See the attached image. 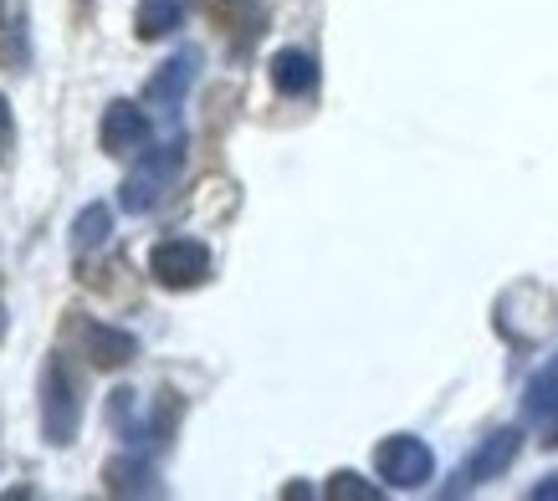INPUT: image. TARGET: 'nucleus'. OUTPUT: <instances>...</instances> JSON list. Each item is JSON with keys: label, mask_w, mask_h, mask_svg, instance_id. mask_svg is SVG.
Segmentation results:
<instances>
[{"label": "nucleus", "mask_w": 558, "mask_h": 501, "mask_svg": "<svg viewBox=\"0 0 558 501\" xmlns=\"http://www.w3.org/2000/svg\"><path fill=\"white\" fill-rule=\"evenodd\" d=\"M185 134L165 138V144H149V149H138L134 169H129V180L119 190V205L129 216H149L154 205L170 195V184L180 180V169H185Z\"/></svg>", "instance_id": "1"}, {"label": "nucleus", "mask_w": 558, "mask_h": 501, "mask_svg": "<svg viewBox=\"0 0 558 501\" xmlns=\"http://www.w3.org/2000/svg\"><path fill=\"white\" fill-rule=\"evenodd\" d=\"M77 430H83V374L62 353H51L41 368V435L62 451L77 440Z\"/></svg>", "instance_id": "2"}, {"label": "nucleus", "mask_w": 558, "mask_h": 501, "mask_svg": "<svg viewBox=\"0 0 558 501\" xmlns=\"http://www.w3.org/2000/svg\"><path fill=\"white\" fill-rule=\"evenodd\" d=\"M210 271H216L210 246L195 241V235H165V241L149 250V277L159 286H170V292H190V286L210 282Z\"/></svg>", "instance_id": "3"}, {"label": "nucleus", "mask_w": 558, "mask_h": 501, "mask_svg": "<svg viewBox=\"0 0 558 501\" xmlns=\"http://www.w3.org/2000/svg\"><path fill=\"white\" fill-rule=\"evenodd\" d=\"M374 471H379V481L395 486V491H421L430 476H436V455L425 440L415 435H385L379 445H374Z\"/></svg>", "instance_id": "4"}, {"label": "nucleus", "mask_w": 558, "mask_h": 501, "mask_svg": "<svg viewBox=\"0 0 558 501\" xmlns=\"http://www.w3.org/2000/svg\"><path fill=\"white\" fill-rule=\"evenodd\" d=\"M518 451H523V430H518V425H508V430H492L487 440L476 445L472 461L457 471V481L446 486V497H461V491H476V486L497 481V476L518 461Z\"/></svg>", "instance_id": "5"}, {"label": "nucleus", "mask_w": 558, "mask_h": 501, "mask_svg": "<svg viewBox=\"0 0 558 501\" xmlns=\"http://www.w3.org/2000/svg\"><path fill=\"white\" fill-rule=\"evenodd\" d=\"M98 144L108 159H129V154L149 149V113L129 98H113L102 108V129H98Z\"/></svg>", "instance_id": "6"}, {"label": "nucleus", "mask_w": 558, "mask_h": 501, "mask_svg": "<svg viewBox=\"0 0 558 501\" xmlns=\"http://www.w3.org/2000/svg\"><path fill=\"white\" fill-rule=\"evenodd\" d=\"M77 343H83L87 364L102 368V374H113V368L134 364L138 358V338L113 328V322H98V318H83L77 322Z\"/></svg>", "instance_id": "7"}, {"label": "nucleus", "mask_w": 558, "mask_h": 501, "mask_svg": "<svg viewBox=\"0 0 558 501\" xmlns=\"http://www.w3.org/2000/svg\"><path fill=\"white\" fill-rule=\"evenodd\" d=\"M195 72H201V51L195 47H185V51H174L170 62H159L154 68V77H149V87H144V102L149 108H180L185 102V93L195 87Z\"/></svg>", "instance_id": "8"}, {"label": "nucleus", "mask_w": 558, "mask_h": 501, "mask_svg": "<svg viewBox=\"0 0 558 501\" xmlns=\"http://www.w3.org/2000/svg\"><path fill=\"white\" fill-rule=\"evenodd\" d=\"M271 87L282 93V98H313L318 93V57L303 47H282V51H271Z\"/></svg>", "instance_id": "9"}, {"label": "nucleus", "mask_w": 558, "mask_h": 501, "mask_svg": "<svg viewBox=\"0 0 558 501\" xmlns=\"http://www.w3.org/2000/svg\"><path fill=\"white\" fill-rule=\"evenodd\" d=\"M102 486H108V497H159V471L149 455L129 451L102 466Z\"/></svg>", "instance_id": "10"}, {"label": "nucleus", "mask_w": 558, "mask_h": 501, "mask_svg": "<svg viewBox=\"0 0 558 501\" xmlns=\"http://www.w3.org/2000/svg\"><path fill=\"white\" fill-rule=\"evenodd\" d=\"M523 415L538 419V425H554L558 419V358H548V364L527 379L523 389Z\"/></svg>", "instance_id": "11"}, {"label": "nucleus", "mask_w": 558, "mask_h": 501, "mask_svg": "<svg viewBox=\"0 0 558 501\" xmlns=\"http://www.w3.org/2000/svg\"><path fill=\"white\" fill-rule=\"evenodd\" d=\"M108 235H113V210L102 200H93L87 210H77V220H72V250L77 256H93V250L108 246Z\"/></svg>", "instance_id": "12"}, {"label": "nucleus", "mask_w": 558, "mask_h": 501, "mask_svg": "<svg viewBox=\"0 0 558 501\" xmlns=\"http://www.w3.org/2000/svg\"><path fill=\"white\" fill-rule=\"evenodd\" d=\"M180 21H185V0H138L134 32L138 41H159V36L180 32Z\"/></svg>", "instance_id": "13"}, {"label": "nucleus", "mask_w": 558, "mask_h": 501, "mask_svg": "<svg viewBox=\"0 0 558 501\" xmlns=\"http://www.w3.org/2000/svg\"><path fill=\"white\" fill-rule=\"evenodd\" d=\"M205 11H210L220 32H231L236 41L256 36V26H262V5L256 0H205Z\"/></svg>", "instance_id": "14"}, {"label": "nucleus", "mask_w": 558, "mask_h": 501, "mask_svg": "<svg viewBox=\"0 0 558 501\" xmlns=\"http://www.w3.org/2000/svg\"><path fill=\"white\" fill-rule=\"evenodd\" d=\"M328 497L333 501H379V486L354 476V471H339V476L328 481Z\"/></svg>", "instance_id": "15"}, {"label": "nucleus", "mask_w": 558, "mask_h": 501, "mask_svg": "<svg viewBox=\"0 0 558 501\" xmlns=\"http://www.w3.org/2000/svg\"><path fill=\"white\" fill-rule=\"evenodd\" d=\"M11 144H16V118H11V102H5V93H0V164H5Z\"/></svg>", "instance_id": "16"}, {"label": "nucleus", "mask_w": 558, "mask_h": 501, "mask_svg": "<svg viewBox=\"0 0 558 501\" xmlns=\"http://www.w3.org/2000/svg\"><path fill=\"white\" fill-rule=\"evenodd\" d=\"M533 501H558V476H548V481H538L533 491H527Z\"/></svg>", "instance_id": "17"}, {"label": "nucleus", "mask_w": 558, "mask_h": 501, "mask_svg": "<svg viewBox=\"0 0 558 501\" xmlns=\"http://www.w3.org/2000/svg\"><path fill=\"white\" fill-rule=\"evenodd\" d=\"M543 435H548L543 445H558V419H554V425H543Z\"/></svg>", "instance_id": "18"}, {"label": "nucleus", "mask_w": 558, "mask_h": 501, "mask_svg": "<svg viewBox=\"0 0 558 501\" xmlns=\"http://www.w3.org/2000/svg\"><path fill=\"white\" fill-rule=\"evenodd\" d=\"M0 32H5V5H0Z\"/></svg>", "instance_id": "19"}]
</instances>
